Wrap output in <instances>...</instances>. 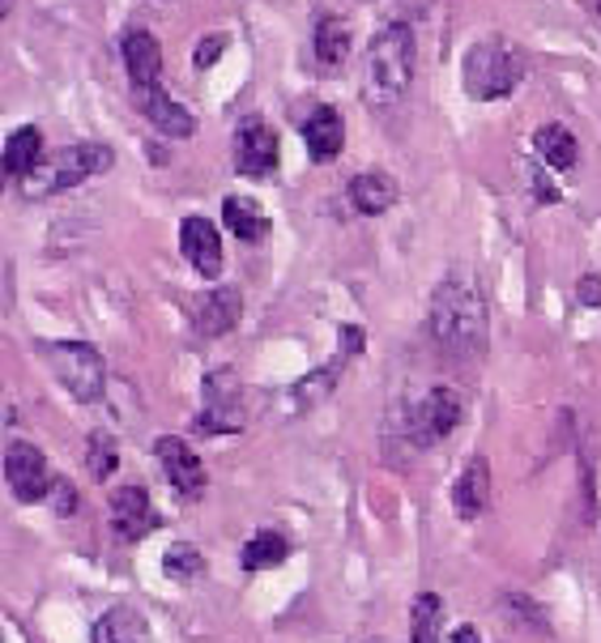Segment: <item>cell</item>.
<instances>
[{"instance_id":"obj_1","label":"cell","mask_w":601,"mask_h":643,"mask_svg":"<svg viewBox=\"0 0 601 643\" xmlns=\"http://www.w3.org/2000/svg\"><path fill=\"white\" fill-rule=\"evenodd\" d=\"M427 328L448 354L461 359H478L486 350V307L474 282L465 278H448L436 285L431 307H427Z\"/></svg>"},{"instance_id":"obj_2","label":"cell","mask_w":601,"mask_h":643,"mask_svg":"<svg viewBox=\"0 0 601 643\" xmlns=\"http://www.w3.org/2000/svg\"><path fill=\"white\" fill-rule=\"evenodd\" d=\"M524 73H529V56L512 39H504V35L478 39L465 51V60H461V85L478 103L512 94Z\"/></svg>"},{"instance_id":"obj_3","label":"cell","mask_w":601,"mask_h":643,"mask_svg":"<svg viewBox=\"0 0 601 643\" xmlns=\"http://www.w3.org/2000/svg\"><path fill=\"white\" fill-rule=\"evenodd\" d=\"M414 81V31L389 22L367 47V94L371 103H397Z\"/></svg>"},{"instance_id":"obj_4","label":"cell","mask_w":601,"mask_h":643,"mask_svg":"<svg viewBox=\"0 0 601 643\" xmlns=\"http://www.w3.org/2000/svg\"><path fill=\"white\" fill-rule=\"evenodd\" d=\"M39 354L73 401L90 405L103 397L107 366H103V354L94 346H85V341H39Z\"/></svg>"},{"instance_id":"obj_5","label":"cell","mask_w":601,"mask_h":643,"mask_svg":"<svg viewBox=\"0 0 601 643\" xmlns=\"http://www.w3.org/2000/svg\"><path fill=\"white\" fill-rule=\"evenodd\" d=\"M112 162H116V154H112L107 145H69V150H56V159H43L39 171H35L22 188H26L31 197L69 192V188H78L81 179L103 175Z\"/></svg>"},{"instance_id":"obj_6","label":"cell","mask_w":601,"mask_h":643,"mask_svg":"<svg viewBox=\"0 0 601 643\" xmlns=\"http://www.w3.org/2000/svg\"><path fill=\"white\" fill-rule=\"evenodd\" d=\"M200 435H235L243 431V388L235 371H213L205 379V405L197 413Z\"/></svg>"},{"instance_id":"obj_7","label":"cell","mask_w":601,"mask_h":643,"mask_svg":"<svg viewBox=\"0 0 601 643\" xmlns=\"http://www.w3.org/2000/svg\"><path fill=\"white\" fill-rule=\"evenodd\" d=\"M4 482H9L18 503H43V499L51 494L47 456H43L35 443L13 440L4 447Z\"/></svg>"},{"instance_id":"obj_8","label":"cell","mask_w":601,"mask_h":643,"mask_svg":"<svg viewBox=\"0 0 601 643\" xmlns=\"http://www.w3.org/2000/svg\"><path fill=\"white\" fill-rule=\"evenodd\" d=\"M456 422H461V393L448 388V384L431 388V393L418 401V409L409 413V431H414V443H418V447H431V443L448 440V435L456 431Z\"/></svg>"},{"instance_id":"obj_9","label":"cell","mask_w":601,"mask_h":643,"mask_svg":"<svg viewBox=\"0 0 601 643\" xmlns=\"http://www.w3.org/2000/svg\"><path fill=\"white\" fill-rule=\"evenodd\" d=\"M231 150H235L240 175L261 179V175H269V171L278 166V132L265 120L247 116V120H240V128H235V145H231Z\"/></svg>"},{"instance_id":"obj_10","label":"cell","mask_w":601,"mask_h":643,"mask_svg":"<svg viewBox=\"0 0 601 643\" xmlns=\"http://www.w3.org/2000/svg\"><path fill=\"white\" fill-rule=\"evenodd\" d=\"M154 456H159L166 482L175 486V494H184V499H197L200 490H205V465H200L197 452H193V447H188L184 440H175V435H162V440L154 443Z\"/></svg>"},{"instance_id":"obj_11","label":"cell","mask_w":601,"mask_h":643,"mask_svg":"<svg viewBox=\"0 0 601 643\" xmlns=\"http://www.w3.org/2000/svg\"><path fill=\"white\" fill-rule=\"evenodd\" d=\"M180 252H184V260L197 269L200 278H218L222 273V235H218V226L209 218H184Z\"/></svg>"},{"instance_id":"obj_12","label":"cell","mask_w":601,"mask_h":643,"mask_svg":"<svg viewBox=\"0 0 601 643\" xmlns=\"http://www.w3.org/2000/svg\"><path fill=\"white\" fill-rule=\"evenodd\" d=\"M112 528L120 541H141L150 528H159L154 503L146 494V486H124L112 494Z\"/></svg>"},{"instance_id":"obj_13","label":"cell","mask_w":601,"mask_h":643,"mask_svg":"<svg viewBox=\"0 0 601 643\" xmlns=\"http://www.w3.org/2000/svg\"><path fill=\"white\" fill-rule=\"evenodd\" d=\"M124 69H128V81H132V94L137 98H146L150 90H159V73H162L159 39L146 35V31H132L124 39Z\"/></svg>"},{"instance_id":"obj_14","label":"cell","mask_w":601,"mask_h":643,"mask_svg":"<svg viewBox=\"0 0 601 643\" xmlns=\"http://www.w3.org/2000/svg\"><path fill=\"white\" fill-rule=\"evenodd\" d=\"M486 503H490V465H486V456H470L452 486V507L461 521H478Z\"/></svg>"},{"instance_id":"obj_15","label":"cell","mask_w":601,"mask_h":643,"mask_svg":"<svg viewBox=\"0 0 601 643\" xmlns=\"http://www.w3.org/2000/svg\"><path fill=\"white\" fill-rule=\"evenodd\" d=\"M303 145H308L312 162L337 159L342 145H346V120H342V112L337 107H316L312 120L303 124Z\"/></svg>"},{"instance_id":"obj_16","label":"cell","mask_w":601,"mask_h":643,"mask_svg":"<svg viewBox=\"0 0 601 643\" xmlns=\"http://www.w3.org/2000/svg\"><path fill=\"white\" fill-rule=\"evenodd\" d=\"M397 197H401V188L389 171H362V175L350 179V201H355V209H359L362 218L389 213V209L397 204Z\"/></svg>"},{"instance_id":"obj_17","label":"cell","mask_w":601,"mask_h":643,"mask_svg":"<svg viewBox=\"0 0 601 643\" xmlns=\"http://www.w3.org/2000/svg\"><path fill=\"white\" fill-rule=\"evenodd\" d=\"M240 312H243V299H240V290H235V285L209 290V294L200 299V307H197L200 337H222V332H231V328L240 324Z\"/></svg>"},{"instance_id":"obj_18","label":"cell","mask_w":601,"mask_h":643,"mask_svg":"<svg viewBox=\"0 0 601 643\" xmlns=\"http://www.w3.org/2000/svg\"><path fill=\"white\" fill-rule=\"evenodd\" d=\"M90 643H154V640H150V622H146L132 605H112V609L94 622Z\"/></svg>"},{"instance_id":"obj_19","label":"cell","mask_w":601,"mask_h":643,"mask_svg":"<svg viewBox=\"0 0 601 643\" xmlns=\"http://www.w3.org/2000/svg\"><path fill=\"white\" fill-rule=\"evenodd\" d=\"M43 162V137L39 128H18L4 141V179L9 184H26Z\"/></svg>"},{"instance_id":"obj_20","label":"cell","mask_w":601,"mask_h":643,"mask_svg":"<svg viewBox=\"0 0 601 643\" xmlns=\"http://www.w3.org/2000/svg\"><path fill=\"white\" fill-rule=\"evenodd\" d=\"M141 103V112L150 116V124L159 128V132H166V137H193L197 132V116L193 112H184L166 90H150L146 98H137Z\"/></svg>"},{"instance_id":"obj_21","label":"cell","mask_w":601,"mask_h":643,"mask_svg":"<svg viewBox=\"0 0 601 643\" xmlns=\"http://www.w3.org/2000/svg\"><path fill=\"white\" fill-rule=\"evenodd\" d=\"M346 56H350V22L342 13H324L321 26H316V60H321V69L337 73L346 65Z\"/></svg>"},{"instance_id":"obj_22","label":"cell","mask_w":601,"mask_h":643,"mask_svg":"<svg viewBox=\"0 0 601 643\" xmlns=\"http://www.w3.org/2000/svg\"><path fill=\"white\" fill-rule=\"evenodd\" d=\"M222 222H227V231L240 235L243 243L265 239V231H269L265 209L252 201V197H227V201H222Z\"/></svg>"},{"instance_id":"obj_23","label":"cell","mask_w":601,"mask_h":643,"mask_svg":"<svg viewBox=\"0 0 601 643\" xmlns=\"http://www.w3.org/2000/svg\"><path fill=\"white\" fill-rule=\"evenodd\" d=\"M533 150L542 154L546 166H555V171H571L576 159H580V145H576V137L563 124H542L533 132Z\"/></svg>"},{"instance_id":"obj_24","label":"cell","mask_w":601,"mask_h":643,"mask_svg":"<svg viewBox=\"0 0 601 643\" xmlns=\"http://www.w3.org/2000/svg\"><path fill=\"white\" fill-rule=\"evenodd\" d=\"M286 554H290V541L281 537L278 528H261L247 546H243V566L247 571H269V566H278V563H286Z\"/></svg>"},{"instance_id":"obj_25","label":"cell","mask_w":601,"mask_h":643,"mask_svg":"<svg viewBox=\"0 0 601 643\" xmlns=\"http://www.w3.org/2000/svg\"><path fill=\"white\" fill-rule=\"evenodd\" d=\"M337 371H342V359L333 362V366L312 371V375H308V379H299L294 388H286V401H290V409L299 413V409H308V405L324 401V397L333 393V384H337Z\"/></svg>"},{"instance_id":"obj_26","label":"cell","mask_w":601,"mask_h":643,"mask_svg":"<svg viewBox=\"0 0 601 643\" xmlns=\"http://www.w3.org/2000/svg\"><path fill=\"white\" fill-rule=\"evenodd\" d=\"M162 571L171 580H197V575H205V554H200L197 546H188V541H175L162 554Z\"/></svg>"},{"instance_id":"obj_27","label":"cell","mask_w":601,"mask_h":643,"mask_svg":"<svg viewBox=\"0 0 601 643\" xmlns=\"http://www.w3.org/2000/svg\"><path fill=\"white\" fill-rule=\"evenodd\" d=\"M409 643H440V597L423 593L414 601V635Z\"/></svg>"},{"instance_id":"obj_28","label":"cell","mask_w":601,"mask_h":643,"mask_svg":"<svg viewBox=\"0 0 601 643\" xmlns=\"http://www.w3.org/2000/svg\"><path fill=\"white\" fill-rule=\"evenodd\" d=\"M116 460H120L116 440L103 435V431H94V435H90V474H94L99 482H107V478L116 474Z\"/></svg>"},{"instance_id":"obj_29","label":"cell","mask_w":601,"mask_h":643,"mask_svg":"<svg viewBox=\"0 0 601 643\" xmlns=\"http://www.w3.org/2000/svg\"><path fill=\"white\" fill-rule=\"evenodd\" d=\"M227 31H213V35H205V39L197 43V56H193V60H197V69H209V65H218V56H222V51H227Z\"/></svg>"},{"instance_id":"obj_30","label":"cell","mask_w":601,"mask_h":643,"mask_svg":"<svg viewBox=\"0 0 601 643\" xmlns=\"http://www.w3.org/2000/svg\"><path fill=\"white\" fill-rule=\"evenodd\" d=\"M51 507H56L60 516H73V512H78V490H73L69 478H56V482H51Z\"/></svg>"},{"instance_id":"obj_31","label":"cell","mask_w":601,"mask_h":643,"mask_svg":"<svg viewBox=\"0 0 601 643\" xmlns=\"http://www.w3.org/2000/svg\"><path fill=\"white\" fill-rule=\"evenodd\" d=\"M580 303L585 307H601V278H580Z\"/></svg>"},{"instance_id":"obj_32","label":"cell","mask_w":601,"mask_h":643,"mask_svg":"<svg viewBox=\"0 0 601 643\" xmlns=\"http://www.w3.org/2000/svg\"><path fill=\"white\" fill-rule=\"evenodd\" d=\"M355 350H362V332L355 324H342V359H350Z\"/></svg>"},{"instance_id":"obj_33","label":"cell","mask_w":601,"mask_h":643,"mask_svg":"<svg viewBox=\"0 0 601 643\" xmlns=\"http://www.w3.org/2000/svg\"><path fill=\"white\" fill-rule=\"evenodd\" d=\"M452 643H482L478 627H456V631H452Z\"/></svg>"},{"instance_id":"obj_34","label":"cell","mask_w":601,"mask_h":643,"mask_svg":"<svg viewBox=\"0 0 601 643\" xmlns=\"http://www.w3.org/2000/svg\"><path fill=\"white\" fill-rule=\"evenodd\" d=\"M598 9H601V0H598Z\"/></svg>"}]
</instances>
